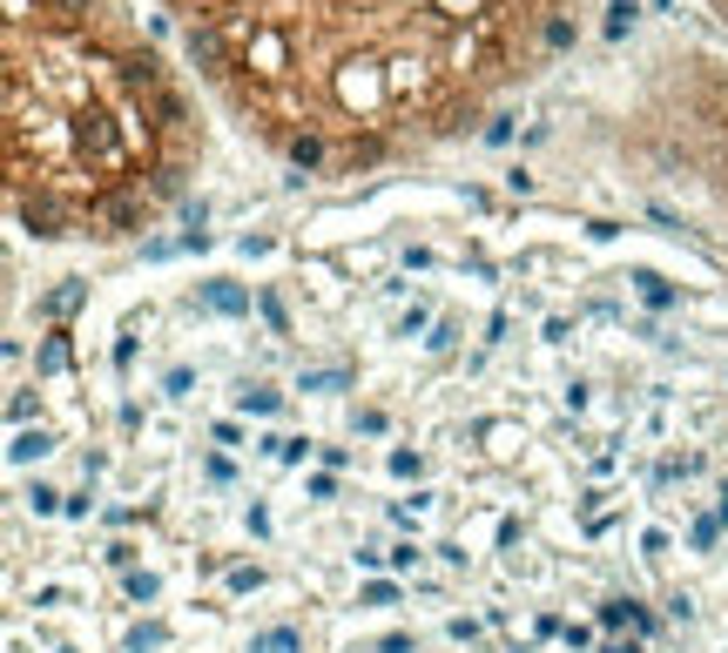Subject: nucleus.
I'll list each match as a JSON object with an SVG mask.
<instances>
[{"label":"nucleus","instance_id":"obj_4","mask_svg":"<svg viewBox=\"0 0 728 653\" xmlns=\"http://www.w3.org/2000/svg\"><path fill=\"white\" fill-rule=\"evenodd\" d=\"M708 8H715V21H721V28H728V0H708Z\"/></svg>","mask_w":728,"mask_h":653},{"label":"nucleus","instance_id":"obj_2","mask_svg":"<svg viewBox=\"0 0 728 653\" xmlns=\"http://www.w3.org/2000/svg\"><path fill=\"white\" fill-rule=\"evenodd\" d=\"M209 148L129 0H8V209L34 242H135Z\"/></svg>","mask_w":728,"mask_h":653},{"label":"nucleus","instance_id":"obj_1","mask_svg":"<svg viewBox=\"0 0 728 653\" xmlns=\"http://www.w3.org/2000/svg\"><path fill=\"white\" fill-rule=\"evenodd\" d=\"M196 89L297 176L432 155L574 54L587 0H162Z\"/></svg>","mask_w":728,"mask_h":653},{"label":"nucleus","instance_id":"obj_3","mask_svg":"<svg viewBox=\"0 0 728 653\" xmlns=\"http://www.w3.org/2000/svg\"><path fill=\"white\" fill-rule=\"evenodd\" d=\"M681 74L662 81V102H655V135L662 155L681 162V176L721 222H728V61L715 54H688L675 61Z\"/></svg>","mask_w":728,"mask_h":653}]
</instances>
